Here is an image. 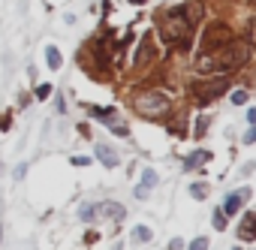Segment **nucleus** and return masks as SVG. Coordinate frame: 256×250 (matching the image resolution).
I'll return each instance as SVG.
<instances>
[{
  "mask_svg": "<svg viewBox=\"0 0 256 250\" xmlns=\"http://www.w3.org/2000/svg\"><path fill=\"white\" fill-rule=\"evenodd\" d=\"M136 108L142 112V114H163V112H169V100L160 94V90H145V94H139L136 96Z\"/></svg>",
  "mask_w": 256,
  "mask_h": 250,
  "instance_id": "nucleus-1",
  "label": "nucleus"
},
{
  "mask_svg": "<svg viewBox=\"0 0 256 250\" xmlns=\"http://www.w3.org/2000/svg\"><path fill=\"white\" fill-rule=\"evenodd\" d=\"M163 34L169 40H184L187 36V22H184V10H172L163 18Z\"/></svg>",
  "mask_w": 256,
  "mask_h": 250,
  "instance_id": "nucleus-2",
  "label": "nucleus"
},
{
  "mask_svg": "<svg viewBox=\"0 0 256 250\" xmlns=\"http://www.w3.org/2000/svg\"><path fill=\"white\" fill-rule=\"evenodd\" d=\"M229 42H232V30L226 24H211L205 30V52H217V48H223Z\"/></svg>",
  "mask_w": 256,
  "mask_h": 250,
  "instance_id": "nucleus-3",
  "label": "nucleus"
},
{
  "mask_svg": "<svg viewBox=\"0 0 256 250\" xmlns=\"http://www.w3.org/2000/svg\"><path fill=\"white\" fill-rule=\"evenodd\" d=\"M226 84H229V78H211V82H202V84H196V96H199V102L217 100V96L226 90Z\"/></svg>",
  "mask_w": 256,
  "mask_h": 250,
  "instance_id": "nucleus-4",
  "label": "nucleus"
},
{
  "mask_svg": "<svg viewBox=\"0 0 256 250\" xmlns=\"http://www.w3.org/2000/svg\"><path fill=\"white\" fill-rule=\"evenodd\" d=\"M247 196H250V190H238V193H229L220 211H223V214H235V211L244 205V199H247Z\"/></svg>",
  "mask_w": 256,
  "mask_h": 250,
  "instance_id": "nucleus-5",
  "label": "nucleus"
},
{
  "mask_svg": "<svg viewBox=\"0 0 256 250\" xmlns=\"http://www.w3.org/2000/svg\"><path fill=\"white\" fill-rule=\"evenodd\" d=\"M154 184H157V172H154V169H145V172H142V184L136 187V199H145Z\"/></svg>",
  "mask_w": 256,
  "mask_h": 250,
  "instance_id": "nucleus-6",
  "label": "nucleus"
},
{
  "mask_svg": "<svg viewBox=\"0 0 256 250\" xmlns=\"http://www.w3.org/2000/svg\"><path fill=\"white\" fill-rule=\"evenodd\" d=\"M96 157H100V163H102V166H108V169H114V166H118V154H114L108 145H96Z\"/></svg>",
  "mask_w": 256,
  "mask_h": 250,
  "instance_id": "nucleus-7",
  "label": "nucleus"
},
{
  "mask_svg": "<svg viewBox=\"0 0 256 250\" xmlns=\"http://www.w3.org/2000/svg\"><path fill=\"white\" fill-rule=\"evenodd\" d=\"M205 160H211V154H208V151H193V154L184 160V172H193V169H199Z\"/></svg>",
  "mask_w": 256,
  "mask_h": 250,
  "instance_id": "nucleus-8",
  "label": "nucleus"
},
{
  "mask_svg": "<svg viewBox=\"0 0 256 250\" xmlns=\"http://www.w3.org/2000/svg\"><path fill=\"white\" fill-rule=\"evenodd\" d=\"M253 214H244V220H241V229H238V238L241 241H253Z\"/></svg>",
  "mask_w": 256,
  "mask_h": 250,
  "instance_id": "nucleus-9",
  "label": "nucleus"
},
{
  "mask_svg": "<svg viewBox=\"0 0 256 250\" xmlns=\"http://www.w3.org/2000/svg\"><path fill=\"white\" fill-rule=\"evenodd\" d=\"M88 114L90 118H100V120H114V108H100V106H88Z\"/></svg>",
  "mask_w": 256,
  "mask_h": 250,
  "instance_id": "nucleus-10",
  "label": "nucleus"
},
{
  "mask_svg": "<svg viewBox=\"0 0 256 250\" xmlns=\"http://www.w3.org/2000/svg\"><path fill=\"white\" fill-rule=\"evenodd\" d=\"M154 54V48H151V36H145L142 40V46H139V54H136V64H145L148 58Z\"/></svg>",
  "mask_w": 256,
  "mask_h": 250,
  "instance_id": "nucleus-11",
  "label": "nucleus"
},
{
  "mask_svg": "<svg viewBox=\"0 0 256 250\" xmlns=\"http://www.w3.org/2000/svg\"><path fill=\"white\" fill-rule=\"evenodd\" d=\"M46 60H48V66H52V70H60V64H64V58H60V52H58L54 46H48V48H46Z\"/></svg>",
  "mask_w": 256,
  "mask_h": 250,
  "instance_id": "nucleus-12",
  "label": "nucleus"
},
{
  "mask_svg": "<svg viewBox=\"0 0 256 250\" xmlns=\"http://www.w3.org/2000/svg\"><path fill=\"white\" fill-rule=\"evenodd\" d=\"M100 208H102V214L112 217V220H120V217H124V208H120L118 202H106V205H100Z\"/></svg>",
  "mask_w": 256,
  "mask_h": 250,
  "instance_id": "nucleus-13",
  "label": "nucleus"
},
{
  "mask_svg": "<svg viewBox=\"0 0 256 250\" xmlns=\"http://www.w3.org/2000/svg\"><path fill=\"white\" fill-rule=\"evenodd\" d=\"M133 241H139V244L151 241V229H148V226H136V229H133Z\"/></svg>",
  "mask_w": 256,
  "mask_h": 250,
  "instance_id": "nucleus-14",
  "label": "nucleus"
},
{
  "mask_svg": "<svg viewBox=\"0 0 256 250\" xmlns=\"http://www.w3.org/2000/svg\"><path fill=\"white\" fill-rule=\"evenodd\" d=\"M108 127H112V133H114V136H124V139L130 136V130H126V124H120V120H108Z\"/></svg>",
  "mask_w": 256,
  "mask_h": 250,
  "instance_id": "nucleus-15",
  "label": "nucleus"
},
{
  "mask_svg": "<svg viewBox=\"0 0 256 250\" xmlns=\"http://www.w3.org/2000/svg\"><path fill=\"white\" fill-rule=\"evenodd\" d=\"M34 94H36V100H46V96L52 94V84H36V88H34Z\"/></svg>",
  "mask_w": 256,
  "mask_h": 250,
  "instance_id": "nucleus-16",
  "label": "nucleus"
},
{
  "mask_svg": "<svg viewBox=\"0 0 256 250\" xmlns=\"http://www.w3.org/2000/svg\"><path fill=\"white\" fill-rule=\"evenodd\" d=\"M78 217H82V220H94V217H96V211H94V205H82V211H78Z\"/></svg>",
  "mask_w": 256,
  "mask_h": 250,
  "instance_id": "nucleus-17",
  "label": "nucleus"
},
{
  "mask_svg": "<svg viewBox=\"0 0 256 250\" xmlns=\"http://www.w3.org/2000/svg\"><path fill=\"white\" fill-rule=\"evenodd\" d=\"M190 193H193V199H205V193H208V190H205V184H193V187H190Z\"/></svg>",
  "mask_w": 256,
  "mask_h": 250,
  "instance_id": "nucleus-18",
  "label": "nucleus"
},
{
  "mask_svg": "<svg viewBox=\"0 0 256 250\" xmlns=\"http://www.w3.org/2000/svg\"><path fill=\"white\" fill-rule=\"evenodd\" d=\"M232 102H235V106L247 102V90H235V94H232Z\"/></svg>",
  "mask_w": 256,
  "mask_h": 250,
  "instance_id": "nucleus-19",
  "label": "nucleus"
},
{
  "mask_svg": "<svg viewBox=\"0 0 256 250\" xmlns=\"http://www.w3.org/2000/svg\"><path fill=\"white\" fill-rule=\"evenodd\" d=\"M214 226H217V229L226 226V214H223V211H214Z\"/></svg>",
  "mask_w": 256,
  "mask_h": 250,
  "instance_id": "nucleus-20",
  "label": "nucleus"
},
{
  "mask_svg": "<svg viewBox=\"0 0 256 250\" xmlns=\"http://www.w3.org/2000/svg\"><path fill=\"white\" fill-rule=\"evenodd\" d=\"M190 250H208V238H196V241L190 244Z\"/></svg>",
  "mask_w": 256,
  "mask_h": 250,
  "instance_id": "nucleus-21",
  "label": "nucleus"
},
{
  "mask_svg": "<svg viewBox=\"0 0 256 250\" xmlns=\"http://www.w3.org/2000/svg\"><path fill=\"white\" fill-rule=\"evenodd\" d=\"M205 127H208V118L202 114V118H199V124H196V139H199V136L205 133Z\"/></svg>",
  "mask_w": 256,
  "mask_h": 250,
  "instance_id": "nucleus-22",
  "label": "nucleus"
},
{
  "mask_svg": "<svg viewBox=\"0 0 256 250\" xmlns=\"http://www.w3.org/2000/svg\"><path fill=\"white\" fill-rule=\"evenodd\" d=\"M169 250H184V241H181V238H172V244H169Z\"/></svg>",
  "mask_w": 256,
  "mask_h": 250,
  "instance_id": "nucleus-23",
  "label": "nucleus"
},
{
  "mask_svg": "<svg viewBox=\"0 0 256 250\" xmlns=\"http://www.w3.org/2000/svg\"><path fill=\"white\" fill-rule=\"evenodd\" d=\"M253 139H256V130H253V127H250V130H247V136H244V145H250V142H253Z\"/></svg>",
  "mask_w": 256,
  "mask_h": 250,
  "instance_id": "nucleus-24",
  "label": "nucleus"
},
{
  "mask_svg": "<svg viewBox=\"0 0 256 250\" xmlns=\"http://www.w3.org/2000/svg\"><path fill=\"white\" fill-rule=\"evenodd\" d=\"M88 163H90L88 157H72V166H88Z\"/></svg>",
  "mask_w": 256,
  "mask_h": 250,
  "instance_id": "nucleus-25",
  "label": "nucleus"
},
{
  "mask_svg": "<svg viewBox=\"0 0 256 250\" xmlns=\"http://www.w3.org/2000/svg\"><path fill=\"white\" fill-rule=\"evenodd\" d=\"M232 250H241V247H232Z\"/></svg>",
  "mask_w": 256,
  "mask_h": 250,
  "instance_id": "nucleus-26",
  "label": "nucleus"
}]
</instances>
